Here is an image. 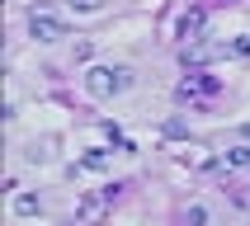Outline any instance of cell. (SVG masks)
<instances>
[{"instance_id": "6", "label": "cell", "mask_w": 250, "mask_h": 226, "mask_svg": "<svg viewBox=\"0 0 250 226\" xmlns=\"http://www.w3.org/2000/svg\"><path fill=\"white\" fill-rule=\"evenodd\" d=\"M42 212V198L38 193H19L14 198V217H38Z\"/></svg>"}, {"instance_id": "3", "label": "cell", "mask_w": 250, "mask_h": 226, "mask_svg": "<svg viewBox=\"0 0 250 226\" xmlns=\"http://www.w3.org/2000/svg\"><path fill=\"white\" fill-rule=\"evenodd\" d=\"M109 198H113V188H104V193H85L81 203H76V222H99V217L109 212Z\"/></svg>"}, {"instance_id": "8", "label": "cell", "mask_w": 250, "mask_h": 226, "mask_svg": "<svg viewBox=\"0 0 250 226\" xmlns=\"http://www.w3.org/2000/svg\"><path fill=\"white\" fill-rule=\"evenodd\" d=\"M81 170H95V174H99V170H109V155H104V151H85L81 155Z\"/></svg>"}, {"instance_id": "9", "label": "cell", "mask_w": 250, "mask_h": 226, "mask_svg": "<svg viewBox=\"0 0 250 226\" xmlns=\"http://www.w3.org/2000/svg\"><path fill=\"white\" fill-rule=\"evenodd\" d=\"M250 165V146H231L227 151V170H246Z\"/></svg>"}, {"instance_id": "1", "label": "cell", "mask_w": 250, "mask_h": 226, "mask_svg": "<svg viewBox=\"0 0 250 226\" xmlns=\"http://www.w3.org/2000/svg\"><path fill=\"white\" fill-rule=\"evenodd\" d=\"M127 85H132V71L127 66H95L85 75V90L95 99H113V94H123Z\"/></svg>"}, {"instance_id": "7", "label": "cell", "mask_w": 250, "mask_h": 226, "mask_svg": "<svg viewBox=\"0 0 250 226\" xmlns=\"http://www.w3.org/2000/svg\"><path fill=\"white\" fill-rule=\"evenodd\" d=\"M198 28H203V10H189L184 24H180V33H184V38H198Z\"/></svg>"}, {"instance_id": "2", "label": "cell", "mask_w": 250, "mask_h": 226, "mask_svg": "<svg viewBox=\"0 0 250 226\" xmlns=\"http://www.w3.org/2000/svg\"><path fill=\"white\" fill-rule=\"evenodd\" d=\"M28 33H33L38 42H62V38H71L66 19H57V14H47V10H33V14H28Z\"/></svg>"}, {"instance_id": "5", "label": "cell", "mask_w": 250, "mask_h": 226, "mask_svg": "<svg viewBox=\"0 0 250 226\" xmlns=\"http://www.w3.org/2000/svg\"><path fill=\"white\" fill-rule=\"evenodd\" d=\"M52 151H57V137H42V141H28V151H24V160H28V165H47V160H52Z\"/></svg>"}, {"instance_id": "10", "label": "cell", "mask_w": 250, "mask_h": 226, "mask_svg": "<svg viewBox=\"0 0 250 226\" xmlns=\"http://www.w3.org/2000/svg\"><path fill=\"white\" fill-rule=\"evenodd\" d=\"M222 52H227V56H246V52H250V38H236V42H227Z\"/></svg>"}, {"instance_id": "4", "label": "cell", "mask_w": 250, "mask_h": 226, "mask_svg": "<svg viewBox=\"0 0 250 226\" xmlns=\"http://www.w3.org/2000/svg\"><path fill=\"white\" fill-rule=\"evenodd\" d=\"M208 94H217V80L203 75V71H194V75L180 85V99H208Z\"/></svg>"}, {"instance_id": "11", "label": "cell", "mask_w": 250, "mask_h": 226, "mask_svg": "<svg viewBox=\"0 0 250 226\" xmlns=\"http://www.w3.org/2000/svg\"><path fill=\"white\" fill-rule=\"evenodd\" d=\"M104 0H71V10H99Z\"/></svg>"}]
</instances>
